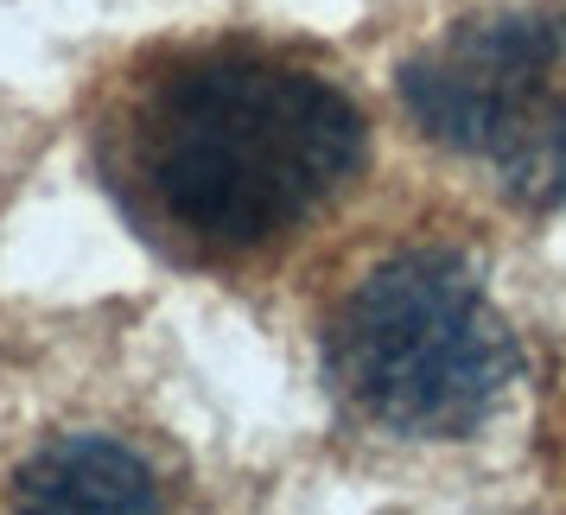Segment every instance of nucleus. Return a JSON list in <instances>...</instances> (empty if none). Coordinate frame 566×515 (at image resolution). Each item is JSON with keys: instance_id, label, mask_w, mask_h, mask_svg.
Returning a JSON list of instances; mask_svg holds the SVG:
<instances>
[{"instance_id": "7ed1b4c3", "label": "nucleus", "mask_w": 566, "mask_h": 515, "mask_svg": "<svg viewBox=\"0 0 566 515\" xmlns=\"http://www.w3.org/2000/svg\"><path fill=\"white\" fill-rule=\"evenodd\" d=\"M408 122L484 166L522 210H566V13L510 7L446 27L395 71Z\"/></svg>"}, {"instance_id": "f03ea898", "label": "nucleus", "mask_w": 566, "mask_h": 515, "mask_svg": "<svg viewBox=\"0 0 566 515\" xmlns=\"http://www.w3.org/2000/svg\"><path fill=\"white\" fill-rule=\"evenodd\" d=\"M325 382L376 433L471 439L522 382V344L478 261L401 249L325 318Z\"/></svg>"}, {"instance_id": "20e7f679", "label": "nucleus", "mask_w": 566, "mask_h": 515, "mask_svg": "<svg viewBox=\"0 0 566 515\" xmlns=\"http://www.w3.org/2000/svg\"><path fill=\"white\" fill-rule=\"evenodd\" d=\"M20 509H71V515H103V509H159V477L134 445L108 433H64L39 445L20 477H13Z\"/></svg>"}, {"instance_id": "f257e3e1", "label": "nucleus", "mask_w": 566, "mask_h": 515, "mask_svg": "<svg viewBox=\"0 0 566 515\" xmlns=\"http://www.w3.org/2000/svg\"><path fill=\"white\" fill-rule=\"evenodd\" d=\"M363 159L369 122L344 83L261 45H210L134 90L108 172L166 249L242 261L332 210Z\"/></svg>"}]
</instances>
